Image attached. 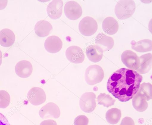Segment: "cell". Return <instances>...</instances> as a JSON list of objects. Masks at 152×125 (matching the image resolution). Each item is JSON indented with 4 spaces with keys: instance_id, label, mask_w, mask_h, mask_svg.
I'll return each instance as SVG.
<instances>
[{
    "instance_id": "obj_1",
    "label": "cell",
    "mask_w": 152,
    "mask_h": 125,
    "mask_svg": "<svg viewBox=\"0 0 152 125\" xmlns=\"http://www.w3.org/2000/svg\"><path fill=\"white\" fill-rule=\"evenodd\" d=\"M142 77L136 71L121 68L114 72L109 78L108 91L121 102L131 99L138 92Z\"/></svg>"
},
{
    "instance_id": "obj_2",
    "label": "cell",
    "mask_w": 152,
    "mask_h": 125,
    "mask_svg": "<svg viewBox=\"0 0 152 125\" xmlns=\"http://www.w3.org/2000/svg\"><path fill=\"white\" fill-rule=\"evenodd\" d=\"M136 9L134 1L132 0H121L116 4L115 9V14L118 19L125 20L134 14Z\"/></svg>"
},
{
    "instance_id": "obj_3",
    "label": "cell",
    "mask_w": 152,
    "mask_h": 125,
    "mask_svg": "<svg viewBox=\"0 0 152 125\" xmlns=\"http://www.w3.org/2000/svg\"><path fill=\"white\" fill-rule=\"evenodd\" d=\"M85 77L87 83L93 86L102 81L104 77V73L102 68L99 66L92 65L86 69Z\"/></svg>"
},
{
    "instance_id": "obj_4",
    "label": "cell",
    "mask_w": 152,
    "mask_h": 125,
    "mask_svg": "<svg viewBox=\"0 0 152 125\" xmlns=\"http://www.w3.org/2000/svg\"><path fill=\"white\" fill-rule=\"evenodd\" d=\"M98 24L96 21L90 17H86L80 21L79 29L83 35L91 36L94 34L98 29Z\"/></svg>"
},
{
    "instance_id": "obj_5",
    "label": "cell",
    "mask_w": 152,
    "mask_h": 125,
    "mask_svg": "<svg viewBox=\"0 0 152 125\" xmlns=\"http://www.w3.org/2000/svg\"><path fill=\"white\" fill-rule=\"evenodd\" d=\"M96 95L93 92L84 93L79 101L80 106L82 111L87 113H90L94 111L96 106Z\"/></svg>"
},
{
    "instance_id": "obj_6",
    "label": "cell",
    "mask_w": 152,
    "mask_h": 125,
    "mask_svg": "<svg viewBox=\"0 0 152 125\" xmlns=\"http://www.w3.org/2000/svg\"><path fill=\"white\" fill-rule=\"evenodd\" d=\"M121 59L123 64L131 69L135 70L139 67V57L132 51L126 50L124 51L121 55Z\"/></svg>"
},
{
    "instance_id": "obj_7",
    "label": "cell",
    "mask_w": 152,
    "mask_h": 125,
    "mask_svg": "<svg viewBox=\"0 0 152 125\" xmlns=\"http://www.w3.org/2000/svg\"><path fill=\"white\" fill-rule=\"evenodd\" d=\"M64 12L67 18L73 20L79 19L83 13L82 9L80 4L72 1H69L66 4Z\"/></svg>"
},
{
    "instance_id": "obj_8",
    "label": "cell",
    "mask_w": 152,
    "mask_h": 125,
    "mask_svg": "<svg viewBox=\"0 0 152 125\" xmlns=\"http://www.w3.org/2000/svg\"><path fill=\"white\" fill-rule=\"evenodd\" d=\"M40 117L43 119L58 118L60 116L61 111L58 106L53 102H49L43 106L39 112Z\"/></svg>"
},
{
    "instance_id": "obj_9",
    "label": "cell",
    "mask_w": 152,
    "mask_h": 125,
    "mask_svg": "<svg viewBox=\"0 0 152 125\" xmlns=\"http://www.w3.org/2000/svg\"><path fill=\"white\" fill-rule=\"evenodd\" d=\"M27 97L30 102L35 106L42 104L46 99L45 91L42 88L38 87L31 88L28 92Z\"/></svg>"
},
{
    "instance_id": "obj_10",
    "label": "cell",
    "mask_w": 152,
    "mask_h": 125,
    "mask_svg": "<svg viewBox=\"0 0 152 125\" xmlns=\"http://www.w3.org/2000/svg\"><path fill=\"white\" fill-rule=\"evenodd\" d=\"M66 55L69 61L75 64L83 63L85 58V55L82 49L76 46L68 48L66 51Z\"/></svg>"
},
{
    "instance_id": "obj_11",
    "label": "cell",
    "mask_w": 152,
    "mask_h": 125,
    "mask_svg": "<svg viewBox=\"0 0 152 125\" xmlns=\"http://www.w3.org/2000/svg\"><path fill=\"white\" fill-rule=\"evenodd\" d=\"M63 2L61 0H54L48 6L47 12L49 17L53 20L59 18L63 12Z\"/></svg>"
},
{
    "instance_id": "obj_12",
    "label": "cell",
    "mask_w": 152,
    "mask_h": 125,
    "mask_svg": "<svg viewBox=\"0 0 152 125\" xmlns=\"http://www.w3.org/2000/svg\"><path fill=\"white\" fill-rule=\"evenodd\" d=\"M63 42L61 39L55 36L48 37L45 41V50L51 53H55L59 52L62 49Z\"/></svg>"
},
{
    "instance_id": "obj_13",
    "label": "cell",
    "mask_w": 152,
    "mask_h": 125,
    "mask_svg": "<svg viewBox=\"0 0 152 125\" xmlns=\"http://www.w3.org/2000/svg\"><path fill=\"white\" fill-rule=\"evenodd\" d=\"M33 70L31 63L27 61L23 60L18 62L15 67L16 74L22 78H27L31 75Z\"/></svg>"
},
{
    "instance_id": "obj_14",
    "label": "cell",
    "mask_w": 152,
    "mask_h": 125,
    "mask_svg": "<svg viewBox=\"0 0 152 125\" xmlns=\"http://www.w3.org/2000/svg\"><path fill=\"white\" fill-rule=\"evenodd\" d=\"M95 45L104 52L110 50L113 48L114 41L112 37L106 36L103 33H100L95 39Z\"/></svg>"
},
{
    "instance_id": "obj_15",
    "label": "cell",
    "mask_w": 152,
    "mask_h": 125,
    "mask_svg": "<svg viewBox=\"0 0 152 125\" xmlns=\"http://www.w3.org/2000/svg\"><path fill=\"white\" fill-rule=\"evenodd\" d=\"M15 36L10 29H5L0 31V45L4 47H10L14 44Z\"/></svg>"
},
{
    "instance_id": "obj_16",
    "label": "cell",
    "mask_w": 152,
    "mask_h": 125,
    "mask_svg": "<svg viewBox=\"0 0 152 125\" xmlns=\"http://www.w3.org/2000/svg\"><path fill=\"white\" fill-rule=\"evenodd\" d=\"M102 27L105 33L109 35H113L118 32L119 25L115 19L112 17H107L103 21Z\"/></svg>"
},
{
    "instance_id": "obj_17",
    "label": "cell",
    "mask_w": 152,
    "mask_h": 125,
    "mask_svg": "<svg viewBox=\"0 0 152 125\" xmlns=\"http://www.w3.org/2000/svg\"><path fill=\"white\" fill-rule=\"evenodd\" d=\"M139 65L136 71L140 74H146L152 68V54L147 53L139 57Z\"/></svg>"
},
{
    "instance_id": "obj_18",
    "label": "cell",
    "mask_w": 152,
    "mask_h": 125,
    "mask_svg": "<svg viewBox=\"0 0 152 125\" xmlns=\"http://www.w3.org/2000/svg\"><path fill=\"white\" fill-rule=\"evenodd\" d=\"M53 29L52 25L45 20L38 22L36 24L34 29L36 34L40 37H44L48 36Z\"/></svg>"
},
{
    "instance_id": "obj_19",
    "label": "cell",
    "mask_w": 152,
    "mask_h": 125,
    "mask_svg": "<svg viewBox=\"0 0 152 125\" xmlns=\"http://www.w3.org/2000/svg\"><path fill=\"white\" fill-rule=\"evenodd\" d=\"M103 52L96 45L88 46L86 49V54L88 59L94 63L100 61L102 59Z\"/></svg>"
},
{
    "instance_id": "obj_20",
    "label": "cell",
    "mask_w": 152,
    "mask_h": 125,
    "mask_svg": "<svg viewBox=\"0 0 152 125\" xmlns=\"http://www.w3.org/2000/svg\"><path fill=\"white\" fill-rule=\"evenodd\" d=\"M131 44L132 49L137 52L144 53L152 50V41L150 39H144L137 42L132 40Z\"/></svg>"
},
{
    "instance_id": "obj_21",
    "label": "cell",
    "mask_w": 152,
    "mask_h": 125,
    "mask_svg": "<svg viewBox=\"0 0 152 125\" xmlns=\"http://www.w3.org/2000/svg\"><path fill=\"white\" fill-rule=\"evenodd\" d=\"M132 105L134 108L139 112H143L148 107V103L146 97L138 92L133 97Z\"/></svg>"
},
{
    "instance_id": "obj_22",
    "label": "cell",
    "mask_w": 152,
    "mask_h": 125,
    "mask_svg": "<svg viewBox=\"0 0 152 125\" xmlns=\"http://www.w3.org/2000/svg\"><path fill=\"white\" fill-rule=\"evenodd\" d=\"M121 111L117 108H112L106 112L105 118L107 121L111 124H117L121 118Z\"/></svg>"
},
{
    "instance_id": "obj_23",
    "label": "cell",
    "mask_w": 152,
    "mask_h": 125,
    "mask_svg": "<svg viewBox=\"0 0 152 125\" xmlns=\"http://www.w3.org/2000/svg\"><path fill=\"white\" fill-rule=\"evenodd\" d=\"M97 99L98 104L103 105L107 107L113 105L115 101L110 95L105 93H100Z\"/></svg>"
},
{
    "instance_id": "obj_24",
    "label": "cell",
    "mask_w": 152,
    "mask_h": 125,
    "mask_svg": "<svg viewBox=\"0 0 152 125\" xmlns=\"http://www.w3.org/2000/svg\"><path fill=\"white\" fill-rule=\"evenodd\" d=\"M138 91L146 97L147 101L152 99V85L150 83H143L141 84Z\"/></svg>"
},
{
    "instance_id": "obj_25",
    "label": "cell",
    "mask_w": 152,
    "mask_h": 125,
    "mask_svg": "<svg viewBox=\"0 0 152 125\" xmlns=\"http://www.w3.org/2000/svg\"><path fill=\"white\" fill-rule=\"evenodd\" d=\"M10 101L9 94L4 90L0 91V108H5L8 107Z\"/></svg>"
},
{
    "instance_id": "obj_26",
    "label": "cell",
    "mask_w": 152,
    "mask_h": 125,
    "mask_svg": "<svg viewBox=\"0 0 152 125\" xmlns=\"http://www.w3.org/2000/svg\"><path fill=\"white\" fill-rule=\"evenodd\" d=\"M89 119L86 116L83 115L77 116L74 121V125H88Z\"/></svg>"
},
{
    "instance_id": "obj_27",
    "label": "cell",
    "mask_w": 152,
    "mask_h": 125,
    "mask_svg": "<svg viewBox=\"0 0 152 125\" xmlns=\"http://www.w3.org/2000/svg\"><path fill=\"white\" fill-rule=\"evenodd\" d=\"M120 125H135V124L132 118L129 117H126L123 118Z\"/></svg>"
},
{
    "instance_id": "obj_28",
    "label": "cell",
    "mask_w": 152,
    "mask_h": 125,
    "mask_svg": "<svg viewBox=\"0 0 152 125\" xmlns=\"http://www.w3.org/2000/svg\"><path fill=\"white\" fill-rule=\"evenodd\" d=\"M0 125H11L7 118L0 113Z\"/></svg>"
},
{
    "instance_id": "obj_29",
    "label": "cell",
    "mask_w": 152,
    "mask_h": 125,
    "mask_svg": "<svg viewBox=\"0 0 152 125\" xmlns=\"http://www.w3.org/2000/svg\"><path fill=\"white\" fill-rule=\"evenodd\" d=\"M40 125H57L56 121L53 120L48 119L42 121Z\"/></svg>"
},
{
    "instance_id": "obj_30",
    "label": "cell",
    "mask_w": 152,
    "mask_h": 125,
    "mask_svg": "<svg viewBox=\"0 0 152 125\" xmlns=\"http://www.w3.org/2000/svg\"><path fill=\"white\" fill-rule=\"evenodd\" d=\"M8 4V1L4 0V1H0V10H2L5 9Z\"/></svg>"
},
{
    "instance_id": "obj_31",
    "label": "cell",
    "mask_w": 152,
    "mask_h": 125,
    "mask_svg": "<svg viewBox=\"0 0 152 125\" xmlns=\"http://www.w3.org/2000/svg\"><path fill=\"white\" fill-rule=\"evenodd\" d=\"M2 52L1 50H0V66L2 64Z\"/></svg>"
}]
</instances>
